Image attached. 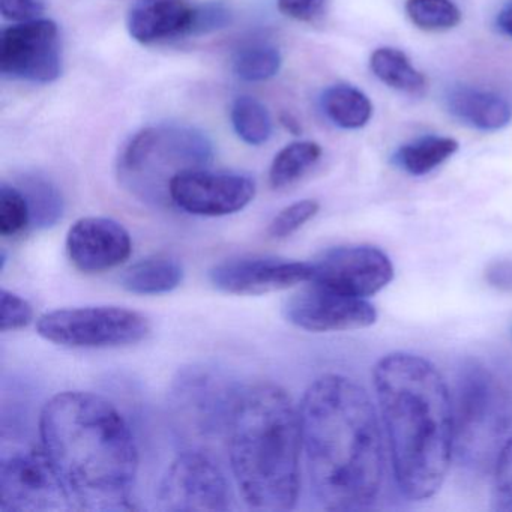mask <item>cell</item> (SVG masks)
<instances>
[{"mask_svg": "<svg viewBox=\"0 0 512 512\" xmlns=\"http://www.w3.org/2000/svg\"><path fill=\"white\" fill-rule=\"evenodd\" d=\"M314 496L329 511L370 508L382 490L385 452L373 401L340 374L311 383L299 407Z\"/></svg>", "mask_w": 512, "mask_h": 512, "instance_id": "6da1fadb", "label": "cell"}, {"mask_svg": "<svg viewBox=\"0 0 512 512\" xmlns=\"http://www.w3.org/2000/svg\"><path fill=\"white\" fill-rule=\"evenodd\" d=\"M40 434L73 509L133 508L139 451L110 401L92 392H61L44 406Z\"/></svg>", "mask_w": 512, "mask_h": 512, "instance_id": "7a4b0ae2", "label": "cell"}, {"mask_svg": "<svg viewBox=\"0 0 512 512\" xmlns=\"http://www.w3.org/2000/svg\"><path fill=\"white\" fill-rule=\"evenodd\" d=\"M373 383L398 488L409 499H430L445 482L454 452L448 386L430 361L401 352L377 362Z\"/></svg>", "mask_w": 512, "mask_h": 512, "instance_id": "3957f363", "label": "cell"}, {"mask_svg": "<svg viewBox=\"0 0 512 512\" xmlns=\"http://www.w3.org/2000/svg\"><path fill=\"white\" fill-rule=\"evenodd\" d=\"M229 457L245 503L289 511L301 491L302 425L290 395L274 383L244 389L230 422Z\"/></svg>", "mask_w": 512, "mask_h": 512, "instance_id": "277c9868", "label": "cell"}, {"mask_svg": "<svg viewBox=\"0 0 512 512\" xmlns=\"http://www.w3.org/2000/svg\"><path fill=\"white\" fill-rule=\"evenodd\" d=\"M496 368L467 361L455 383L454 449L467 466L496 460L502 439L512 427V388Z\"/></svg>", "mask_w": 512, "mask_h": 512, "instance_id": "5b68a950", "label": "cell"}, {"mask_svg": "<svg viewBox=\"0 0 512 512\" xmlns=\"http://www.w3.org/2000/svg\"><path fill=\"white\" fill-rule=\"evenodd\" d=\"M212 157L211 140L196 128H146L125 146L119 158V179L143 202L160 205L170 200L169 188L176 176L206 169Z\"/></svg>", "mask_w": 512, "mask_h": 512, "instance_id": "8992f818", "label": "cell"}, {"mask_svg": "<svg viewBox=\"0 0 512 512\" xmlns=\"http://www.w3.org/2000/svg\"><path fill=\"white\" fill-rule=\"evenodd\" d=\"M242 392L244 389L223 371L208 365H191L173 379V418L188 439L215 440L229 433Z\"/></svg>", "mask_w": 512, "mask_h": 512, "instance_id": "52a82bcc", "label": "cell"}, {"mask_svg": "<svg viewBox=\"0 0 512 512\" xmlns=\"http://www.w3.org/2000/svg\"><path fill=\"white\" fill-rule=\"evenodd\" d=\"M44 340L71 349H115L148 337V317L122 307H77L50 311L38 319Z\"/></svg>", "mask_w": 512, "mask_h": 512, "instance_id": "ba28073f", "label": "cell"}, {"mask_svg": "<svg viewBox=\"0 0 512 512\" xmlns=\"http://www.w3.org/2000/svg\"><path fill=\"white\" fill-rule=\"evenodd\" d=\"M67 491L46 452L19 449L0 461V509L4 512L71 509Z\"/></svg>", "mask_w": 512, "mask_h": 512, "instance_id": "9c48e42d", "label": "cell"}, {"mask_svg": "<svg viewBox=\"0 0 512 512\" xmlns=\"http://www.w3.org/2000/svg\"><path fill=\"white\" fill-rule=\"evenodd\" d=\"M232 502V490L223 469L200 449L179 455L158 490V503L164 511H227Z\"/></svg>", "mask_w": 512, "mask_h": 512, "instance_id": "30bf717a", "label": "cell"}, {"mask_svg": "<svg viewBox=\"0 0 512 512\" xmlns=\"http://www.w3.org/2000/svg\"><path fill=\"white\" fill-rule=\"evenodd\" d=\"M0 71L23 82H56L62 74L59 28L53 20L37 19L17 23L2 31Z\"/></svg>", "mask_w": 512, "mask_h": 512, "instance_id": "8fae6325", "label": "cell"}, {"mask_svg": "<svg viewBox=\"0 0 512 512\" xmlns=\"http://www.w3.org/2000/svg\"><path fill=\"white\" fill-rule=\"evenodd\" d=\"M313 265L308 283L320 284L344 295L365 298L376 295L394 280V265L379 248L350 245L332 248Z\"/></svg>", "mask_w": 512, "mask_h": 512, "instance_id": "7c38bea8", "label": "cell"}, {"mask_svg": "<svg viewBox=\"0 0 512 512\" xmlns=\"http://www.w3.org/2000/svg\"><path fill=\"white\" fill-rule=\"evenodd\" d=\"M283 313L287 322L310 332L355 331L368 328L377 320L376 308L367 299L316 283L290 296Z\"/></svg>", "mask_w": 512, "mask_h": 512, "instance_id": "4fadbf2b", "label": "cell"}, {"mask_svg": "<svg viewBox=\"0 0 512 512\" xmlns=\"http://www.w3.org/2000/svg\"><path fill=\"white\" fill-rule=\"evenodd\" d=\"M170 202L191 215L224 217L250 205L256 196L253 179L241 173L188 170L173 179Z\"/></svg>", "mask_w": 512, "mask_h": 512, "instance_id": "5bb4252c", "label": "cell"}, {"mask_svg": "<svg viewBox=\"0 0 512 512\" xmlns=\"http://www.w3.org/2000/svg\"><path fill=\"white\" fill-rule=\"evenodd\" d=\"M313 277V265L275 257H241L218 263L209 271L215 289L229 295L257 296L281 292Z\"/></svg>", "mask_w": 512, "mask_h": 512, "instance_id": "9a60e30c", "label": "cell"}, {"mask_svg": "<svg viewBox=\"0 0 512 512\" xmlns=\"http://www.w3.org/2000/svg\"><path fill=\"white\" fill-rule=\"evenodd\" d=\"M71 263L85 274H101L127 262L133 251L130 233L118 221L85 217L71 226L67 235Z\"/></svg>", "mask_w": 512, "mask_h": 512, "instance_id": "2e32d148", "label": "cell"}, {"mask_svg": "<svg viewBox=\"0 0 512 512\" xmlns=\"http://www.w3.org/2000/svg\"><path fill=\"white\" fill-rule=\"evenodd\" d=\"M193 16L188 0H137L128 13L127 29L137 43L155 44L188 37Z\"/></svg>", "mask_w": 512, "mask_h": 512, "instance_id": "e0dca14e", "label": "cell"}, {"mask_svg": "<svg viewBox=\"0 0 512 512\" xmlns=\"http://www.w3.org/2000/svg\"><path fill=\"white\" fill-rule=\"evenodd\" d=\"M446 106L461 124L479 131L502 130L512 119V107L505 98L469 86L452 89Z\"/></svg>", "mask_w": 512, "mask_h": 512, "instance_id": "ac0fdd59", "label": "cell"}, {"mask_svg": "<svg viewBox=\"0 0 512 512\" xmlns=\"http://www.w3.org/2000/svg\"><path fill=\"white\" fill-rule=\"evenodd\" d=\"M184 268L170 256H152L134 263L122 274L121 286L134 295H164L181 286Z\"/></svg>", "mask_w": 512, "mask_h": 512, "instance_id": "d6986e66", "label": "cell"}, {"mask_svg": "<svg viewBox=\"0 0 512 512\" xmlns=\"http://www.w3.org/2000/svg\"><path fill=\"white\" fill-rule=\"evenodd\" d=\"M320 106L326 118L343 130L364 128L373 116L370 98L350 85H334L326 89L320 98Z\"/></svg>", "mask_w": 512, "mask_h": 512, "instance_id": "ffe728a7", "label": "cell"}, {"mask_svg": "<svg viewBox=\"0 0 512 512\" xmlns=\"http://www.w3.org/2000/svg\"><path fill=\"white\" fill-rule=\"evenodd\" d=\"M370 68L380 82L395 91L418 95L427 88L424 74L413 67L406 53L401 50L392 47L374 50L370 58Z\"/></svg>", "mask_w": 512, "mask_h": 512, "instance_id": "44dd1931", "label": "cell"}, {"mask_svg": "<svg viewBox=\"0 0 512 512\" xmlns=\"http://www.w3.org/2000/svg\"><path fill=\"white\" fill-rule=\"evenodd\" d=\"M458 151V142L451 137L427 136L401 146L395 163L412 176H424L445 163Z\"/></svg>", "mask_w": 512, "mask_h": 512, "instance_id": "7402d4cb", "label": "cell"}, {"mask_svg": "<svg viewBox=\"0 0 512 512\" xmlns=\"http://www.w3.org/2000/svg\"><path fill=\"white\" fill-rule=\"evenodd\" d=\"M19 188L28 200L35 229H50L62 220L64 197L46 176L25 175L20 179Z\"/></svg>", "mask_w": 512, "mask_h": 512, "instance_id": "603a6c76", "label": "cell"}, {"mask_svg": "<svg viewBox=\"0 0 512 512\" xmlns=\"http://www.w3.org/2000/svg\"><path fill=\"white\" fill-rule=\"evenodd\" d=\"M322 157V148L314 142H295L275 155L269 169V182L275 190H283L304 178Z\"/></svg>", "mask_w": 512, "mask_h": 512, "instance_id": "cb8c5ba5", "label": "cell"}, {"mask_svg": "<svg viewBox=\"0 0 512 512\" xmlns=\"http://www.w3.org/2000/svg\"><path fill=\"white\" fill-rule=\"evenodd\" d=\"M230 121L239 139L247 145H265L271 139V115L257 98L250 95L236 98L230 107Z\"/></svg>", "mask_w": 512, "mask_h": 512, "instance_id": "d4e9b609", "label": "cell"}, {"mask_svg": "<svg viewBox=\"0 0 512 512\" xmlns=\"http://www.w3.org/2000/svg\"><path fill=\"white\" fill-rule=\"evenodd\" d=\"M281 55L275 47L268 44H253L236 52L233 58V73L244 82H266L277 76L280 71Z\"/></svg>", "mask_w": 512, "mask_h": 512, "instance_id": "484cf974", "label": "cell"}, {"mask_svg": "<svg viewBox=\"0 0 512 512\" xmlns=\"http://www.w3.org/2000/svg\"><path fill=\"white\" fill-rule=\"evenodd\" d=\"M406 14L416 28L427 32L449 31L461 22V11L452 0H407Z\"/></svg>", "mask_w": 512, "mask_h": 512, "instance_id": "4316f807", "label": "cell"}, {"mask_svg": "<svg viewBox=\"0 0 512 512\" xmlns=\"http://www.w3.org/2000/svg\"><path fill=\"white\" fill-rule=\"evenodd\" d=\"M32 224L28 200L19 187L2 184L0 187V235L14 238Z\"/></svg>", "mask_w": 512, "mask_h": 512, "instance_id": "83f0119b", "label": "cell"}, {"mask_svg": "<svg viewBox=\"0 0 512 512\" xmlns=\"http://www.w3.org/2000/svg\"><path fill=\"white\" fill-rule=\"evenodd\" d=\"M493 469V508L512 512V434L500 448Z\"/></svg>", "mask_w": 512, "mask_h": 512, "instance_id": "f1b7e54d", "label": "cell"}, {"mask_svg": "<svg viewBox=\"0 0 512 512\" xmlns=\"http://www.w3.org/2000/svg\"><path fill=\"white\" fill-rule=\"evenodd\" d=\"M320 205L316 200H299L284 208L269 224L268 233L274 239H286L298 232L308 221L313 220L319 212Z\"/></svg>", "mask_w": 512, "mask_h": 512, "instance_id": "f546056e", "label": "cell"}, {"mask_svg": "<svg viewBox=\"0 0 512 512\" xmlns=\"http://www.w3.org/2000/svg\"><path fill=\"white\" fill-rule=\"evenodd\" d=\"M232 10L224 2H208V4L194 7L193 22H191L188 37L193 35H206L211 32L227 28L232 23Z\"/></svg>", "mask_w": 512, "mask_h": 512, "instance_id": "4dcf8cb0", "label": "cell"}, {"mask_svg": "<svg viewBox=\"0 0 512 512\" xmlns=\"http://www.w3.org/2000/svg\"><path fill=\"white\" fill-rule=\"evenodd\" d=\"M34 320V308L22 296L2 289V317L0 329L2 332L19 331L31 325Z\"/></svg>", "mask_w": 512, "mask_h": 512, "instance_id": "1f68e13d", "label": "cell"}, {"mask_svg": "<svg viewBox=\"0 0 512 512\" xmlns=\"http://www.w3.org/2000/svg\"><path fill=\"white\" fill-rule=\"evenodd\" d=\"M326 4L328 0H278L277 7L289 19L311 23L325 13Z\"/></svg>", "mask_w": 512, "mask_h": 512, "instance_id": "d6a6232c", "label": "cell"}, {"mask_svg": "<svg viewBox=\"0 0 512 512\" xmlns=\"http://www.w3.org/2000/svg\"><path fill=\"white\" fill-rule=\"evenodd\" d=\"M0 11L4 19L25 23L40 19L44 13L43 0H0Z\"/></svg>", "mask_w": 512, "mask_h": 512, "instance_id": "836d02e7", "label": "cell"}, {"mask_svg": "<svg viewBox=\"0 0 512 512\" xmlns=\"http://www.w3.org/2000/svg\"><path fill=\"white\" fill-rule=\"evenodd\" d=\"M485 280L497 290L512 292V262L500 260V262L491 263L485 272Z\"/></svg>", "mask_w": 512, "mask_h": 512, "instance_id": "e575fe53", "label": "cell"}, {"mask_svg": "<svg viewBox=\"0 0 512 512\" xmlns=\"http://www.w3.org/2000/svg\"><path fill=\"white\" fill-rule=\"evenodd\" d=\"M497 26L503 34L508 35L512 38V2H509L499 16H497Z\"/></svg>", "mask_w": 512, "mask_h": 512, "instance_id": "d590c367", "label": "cell"}, {"mask_svg": "<svg viewBox=\"0 0 512 512\" xmlns=\"http://www.w3.org/2000/svg\"><path fill=\"white\" fill-rule=\"evenodd\" d=\"M281 124H283L284 127L290 131V133L295 134V136H298L299 131H301V127H299L298 121L293 119V116L289 115V113H284V115L281 116Z\"/></svg>", "mask_w": 512, "mask_h": 512, "instance_id": "8d00e7d4", "label": "cell"}]
</instances>
